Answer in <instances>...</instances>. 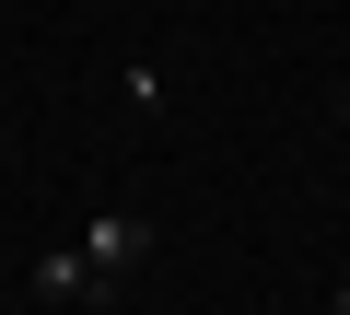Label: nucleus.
<instances>
[{
	"label": "nucleus",
	"instance_id": "4",
	"mask_svg": "<svg viewBox=\"0 0 350 315\" xmlns=\"http://www.w3.org/2000/svg\"><path fill=\"white\" fill-rule=\"evenodd\" d=\"M338 128H350V105H338Z\"/></svg>",
	"mask_w": 350,
	"mask_h": 315
},
{
	"label": "nucleus",
	"instance_id": "1",
	"mask_svg": "<svg viewBox=\"0 0 350 315\" xmlns=\"http://www.w3.org/2000/svg\"><path fill=\"white\" fill-rule=\"evenodd\" d=\"M152 257V222L140 210H94V234H82V269H94V292H129V269Z\"/></svg>",
	"mask_w": 350,
	"mask_h": 315
},
{
	"label": "nucleus",
	"instance_id": "2",
	"mask_svg": "<svg viewBox=\"0 0 350 315\" xmlns=\"http://www.w3.org/2000/svg\"><path fill=\"white\" fill-rule=\"evenodd\" d=\"M24 292H36V303H105V292H94V269H82V245H47Z\"/></svg>",
	"mask_w": 350,
	"mask_h": 315
},
{
	"label": "nucleus",
	"instance_id": "3",
	"mask_svg": "<svg viewBox=\"0 0 350 315\" xmlns=\"http://www.w3.org/2000/svg\"><path fill=\"white\" fill-rule=\"evenodd\" d=\"M327 315H350V280H338V303H327Z\"/></svg>",
	"mask_w": 350,
	"mask_h": 315
}]
</instances>
